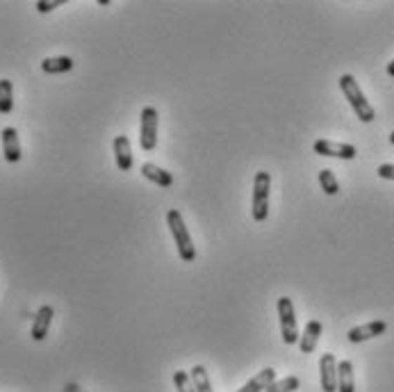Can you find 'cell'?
I'll list each match as a JSON object with an SVG mask.
<instances>
[{
    "instance_id": "cell-1",
    "label": "cell",
    "mask_w": 394,
    "mask_h": 392,
    "mask_svg": "<svg viewBox=\"0 0 394 392\" xmlns=\"http://www.w3.org/2000/svg\"><path fill=\"white\" fill-rule=\"evenodd\" d=\"M166 223H169V230H171L173 235V242H176V249H178V256H180V260H185V263H194L196 258V247L194 242L190 237V230H187L185 226V219L180 210L171 208L166 212Z\"/></svg>"
},
{
    "instance_id": "cell-2",
    "label": "cell",
    "mask_w": 394,
    "mask_h": 392,
    "mask_svg": "<svg viewBox=\"0 0 394 392\" xmlns=\"http://www.w3.org/2000/svg\"><path fill=\"white\" fill-rule=\"evenodd\" d=\"M340 89L344 91V98L349 100V105L353 107L355 117H358L362 124H372L374 117H376V112H374V107L369 105V100L365 98L362 89L358 87V82H355L351 73H344V76L340 78Z\"/></svg>"
},
{
    "instance_id": "cell-3",
    "label": "cell",
    "mask_w": 394,
    "mask_h": 392,
    "mask_svg": "<svg viewBox=\"0 0 394 392\" xmlns=\"http://www.w3.org/2000/svg\"><path fill=\"white\" fill-rule=\"evenodd\" d=\"M269 192H271V176L267 171H258L253 181V203L251 214L256 221H265L269 214Z\"/></svg>"
},
{
    "instance_id": "cell-4",
    "label": "cell",
    "mask_w": 394,
    "mask_h": 392,
    "mask_svg": "<svg viewBox=\"0 0 394 392\" xmlns=\"http://www.w3.org/2000/svg\"><path fill=\"white\" fill-rule=\"evenodd\" d=\"M278 320H280V335H283L285 344H296L301 340L298 335V324H296V313H294V303L289 296H280L278 299Z\"/></svg>"
},
{
    "instance_id": "cell-5",
    "label": "cell",
    "mask_w": 394,
    "mask_h": 392,
    "mask_svg": "<svg viewBox=\"0 0 394 392\" xmlns=\"http://www.w3.org/2000/svg\"><path fill=\"white\" fill-rule=\"evenodd\" d=\"M157 126L159 117L155 107H144L142 115H139V144H142L144 151H153L157 146Z\"/></svg>"
},
{
    "instance_id": "cell-6",
    "label": "cell",
    "mask_w": 394,
    "mask_h": 392,
    "mask_svg": "<svg viewBox=\"0 0 394 392\" xmlns=\"http://www.w3.org/2000/svg\"><path fill=\"white\" fill-rule=\"evenodd\" d=\"M313 151L317 155H326V157H340V160H353L358 151L351 144H342V142H331V139H317L313 144Z\"/></svg>"
},
{
    "instance_id": "cell-7",
    "label": "cell",
    "mask_w": 394,
    "mask_h": 392,
    "mask_svg": "<svg viewBox=\"0 0 394 392\" xmlns=\"http://www.w3.org/2000/svg\"><path fill=\"white\" fill-rule=\"evenodd\" d=\"M319 379L324 392H337V360L335 353H324L319 358Z\"/></svg>"
},
{
    "instance_id": "cell-8",
    "label": "cell",
    "mask_w": 394,
    "mask_h": 392,
    "mask_svg": "<svg viewBox=\"0 0 394 392\" xmlns=\"http://www.w3.org/2000/svg\"><path fill=\"white\" fill-rule=\"evenodd\" d=\"M388 331V324L383 320H374L369 324H362V326H355V329H351L349 333H346V338H349V342L358 344V342H365V340H372V338H379V335H383Z\"/></svg>"
},
{
    "instance_id": "cell-9",
    "label": "cell",
    "mask_w": 394,
    "mask_h": 392,
    "mask_svg": "<svg viewBox=\"0 0 394 392\" xmlns=\"http://www.w3.org/2000/svg\"><path fill=\"white\" fill-rule=\"evenodd\" d=\"M114 157H117V166L121 171H130L133 169V146H130V139L126 135H117L114 137Z\"/></svg>"
},
{
    "instance_id": "cell-10",
    "label": "cell",
    "mask_w": 394,
    "mask_h": 392,
    "mask_svg": "<svg viewBox=\"0 0 394 392\" xmlns=\"http://www.w3.org/2000/svg\"><path fill=\"white\" fill-rule=\"evenodd\" d=\"M3 153H5V160L9 164H16L18 160H21V142H18L16 128H12V126L3 128Z\"/></svg>"
},
{
    "instance_id": "cell-11",
    "label": "cell",
    "mask_w": 394,
    "mask_h": 392,
    "mask_svg": "<svg viewBox=\"0 0 394 392\" xmlns=\"http://www.w3.org/2000/svg\"><path fill=\"white\" fill-rule=\"evenodd\" d=\"M53 308L51 306H41L39 311H37L34 315V324H32V340L34 342H41L46 335H48V329H51V324H53Z\"/></svg>"
},
{
    "instance_id": "cell-12",
    "label": "cell",
    "mask_w": 394,
    "mask_h": 392,
    "mask_svg": "<svg viewBox=\"0 0 394 392\" xmlns=\"http://www.w3.org/2000/svg\"><path fill=\"white\" fill-rule=\"evenodd\" d=\"M322 331H324V326H322V322H319V320H310L306 324V329L301 333V340H298V347H301L303 353H313L315 351L319 338H322Z\"/></svg>"
},
{
    "instance_id": "cell-13",
    "label": "cell",
    "mask_w": 394,
    "mask_h": 392,
    "mask_svg": "<svg viewBox=\"0 0 394 392\" xmlns=\"http://www.w3.org/2000/svg\"><path fill=\"white\" fill-rule=\"evenodd\" d=\"M142 176L146 181H151V183L157 185V188H164V190L173 185V176L169 174L166 169H162V166L153 164V162H144L142 164Z\"/></svg>"
},
{
    "instance_id": "cell-14",
    "label": "cell",
    "mask_w": 394,
    "mask_h": 392,
    "mask_svg": "<svg viewBox=\"0 0 394 392\" xmlns=\"http://www.w3.org/2000/svg\"><path fill=\"white\" fill-rule=\"evenodd\" d=\"M276 381V370H271V367H265L262 372H258L256 377H253L249 384H244L239 390L235 392H265L271 384Z\"/></svg>"
},
{
    "instance_id": "cell-15",
    "label": "cell",
    "mask_w": 394,
    "mask_h": 392,
    "mask_svg": "<svg viewBox=\"0 0 394 392\" xmlns=\"http://www.w3.org/2000/svg\"><path fill=\"white\" fill-rule=\"evenodd\" d=\"M337 392H355L353 362L351 360L337 362Z\"/></svg>"
},
{
    "instance_id": "cell-16",
    "label": "cell",
    "mask_w": 394,
    "mask_h": 392,
    "mask_svg": "<svg viewBox=\"0 0 394 392\" xmlns=\"http://www.w3.org/2000/svg\"><path fill=\"white\" fill-rule=\"evenodd\" d=\"M73 62L67 55H60V58H46L41 62V71L48 73V76H58V73H69L73 69Z\"/></svg>"
},
{
    "instance_id": "cell-17",
    "label": "cell",
    "mask_w": 394,
    "mask_h": 392,
    "mask_svg": "<svg viewBox=\"0 0 394 392\" xmlns=\"http://www.w3.org/2000/svg\"><path fill=\"white\" fill-rule=\"evenodd\" d=\"M14 110V87L12 80H0V115H9Z\"/></svg>"
},
{
    "instance_id": "cell-18",
    "label": "cell",
    "mask_w": 394,
    "mask_h": 392,
    "mask_svg": "<svg viewBox=\"0 0 394 392\" xmlns=\"http://www.w3.org/2000/svg\"><path fill=\"white\" fill-rule=\"evenodd\" d=\"M190 377L194 381V388L196 392H214L212 390V384H210V377H208V370H205L203 365H194Z\"/></svg>"
},
{
    "instance_id": "cell-19",
    "label": "cell",
    "mask_w": 394,
    "mask_h": 392,
    "mask_svg": "<svg viewBox=\"0 0 394 392\" xmlns=\"http://www.w3.org/2000/svg\"><path fill=\"white\" fill-rule=\"evenodd\" d=\"M319 185H322V190L328 196H335L337 192H340V183H337L335 174L331 169H322V171H319Z\"/></svg>"
},
{
    "instance_id": "cell-20",
    "label": "cell",
    "mask_w": 394,
    "mask_h": 392,
    "mask_svg": "<svg viewBox=\"0 0 394 392\" xmlns=\"http://www.w3.org/2000/svg\"><path fill=\"white\" fill-rule=\"evenodd\" d=\"M298 386H301V379L298 377H285V379L274 381L265 392H294L298 390Z\"/></svg>"
},
{
    "instance_id": "cell-21",
    "label": "cell",
    "mask_w": 394,
    "mask_h": 392,
    "mask_svg": "<svg viewBox=\"0 0 394 392\" xmlns=\"http://www.w3.org/2000/svg\"><path fill=\"white\" fill-rule=\"evenodd\" d=\"M173 384H176V390H178V392H196L192 377L187 374V372H183V370L173 372Z\"/></svg>"
},
{
    "instance_id": "cell-22",
    "label": "cell",
    "mask_w": 394,
    "mask_h": 392,
    "mask_svg": "<svg viewBox=\"0 0 394 392\" xmlns=\"http://www.w3.org/2000/svg\"><path fill=\"white\" fill-rule=\"evenodd\" d=\"M62 5H64V0H39L34 7H37V12L46 14V12H53L55 7H62Z\"/></svg>"
},
{
    "instance_id": "cell-23",
    "label": "cell",
    "mask_w": 394,
    "mask_h": 392,
    "mask_svg": "<svg viewBox=\"0 0 394 392\" xmlns=\"http://www.w3.org/2000/svg\"><path fill=\"white\" fill-rule=\"evenodd\" d=\"M379 176L386 181H394V164H381L379 166Z\"/></svg>"
},
{
    "instance_id": "cell-24",
    "label": "cell",
    "mask_w": 394,
    "mask_h": 392,
    "mask_svg": "<svg viewBox=\"0 0 394 392\" xmlns=\"http://www.w3.org/2000/svg\"><path fill=\"white\" fill-rule=\"evenodd\" d=\"M388 76H390V78H394V60L388 64Z\"/></svg>"
},
{
    "instance_id": "cell-25",
    "label": "cell",
    "mask_w": 394,
    "mask_h": 392,
    "mask_svg": "<svg viewBox=\"0 0 394 392\" xmlns=\"http://www.w3.org/2000/svg\"><path fill=\"white\" fill-rule=\"evenodd\" d=\"M67 392H78V388L76 386H67Z\"/></svg>"
},
{
    "instance_id": "cell-26",
    "label": "cell",
    "mask_w": 394,
    "mask_h": 392,
    "mask_svg": "<svg viewBox=\"0 0 394 392\" xmlns=\"http://www.w3.org/2000/svg\"><path fill=\"white\" fill-rule=\"evenodd\" d=\"M390 144L394 146V130H392V133H390Z\"/></svg>"
}]
</instances>
